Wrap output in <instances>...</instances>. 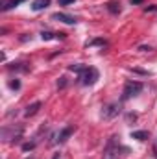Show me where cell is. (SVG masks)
Here are the masks:
<instances>
[{
	"label": "cell",
	"mask_w": 157,
	"mask_h": 159,
	"mask_svg": "<svg viewBox=\"0 0 157 159\" xmlns=\"http://www.w3.org/2000/svg\"><path fill=\"white\" fill-rule=\"evenodd\" d=\"M142 89H144V85L141 81H126L124 91H122V102L124 100H129V98H133L137 94H141Z\"/></svg>",
	"instance_id": "cell-1"
},
{
	"label": "cell",
	"mask_w": 157,
	"mask_h": 159,
	"mask_svg": "<svg viewBox=\"0 0 157 159\" xmlns=\"http://www.w3.org/2000/svg\"><path fill=\"white\" fill-rule=\"evenodd\" d=\"M98 80H100V72H98V69H94V67H87V69L79 74V81H81L83 85H94Z\"/></svg>",
	"instance_id": "cell-2"
},
{
	"label": "cell",
	"mask_w": 157,
	"mask_h": 159,
	"mask_svg": "<svg viewBox=\"0 0 157 159\" xmlns=\"http://www.w3.org/2000/svg\"><path fill=\"white\" fill-rule=\"evenodd\" d=\"M118 111H120V104H117V102H113V104H107V106H104L102 119H105V120L115 119V117L118 115Z\"/></svg>",
	"instance_id": "cell-3"
},
{
	"label": "cell",
	"mask_w": 157,
	"mask_h": 159,
	"mask_svg": "<svg viewBox=\"0 0 157 159\" xmlns=\"http://www.w3.org/2000/svg\"><path fill=\"white\" fill-rule=\"evenodd\" d=\"M72 133H74V128H72V126H67V128H63V129H61V131L56 135V139L52 141V144H57V143H65V141H67V139H69Z\"/></svg>",
	"instance_id": "cell-4"
},
{
	"label": "cell",
	"mask_w": 157,
	"mask_h": 159,
	"mask_svg": "<svg viewBox=\"0 0 157 159\" xmlns=\"http://www.w3.org/2000/svg\"><path fill=\"white\" fill-rule=\"evenodd\" d=\"M52 19H54V20H59V22H65V24H76V22H78V19H76V17L67 15V13H61V11L54 13V15H52Z\"/></svg>",
	"instance_id": "cell-5"
},
{
	"label": "cell",
	"mask_w": 157,
	"mask_h": 159,
	"mask_svg": "<svg viewBox=\"0 0 157 159\" xmlns=\"http://www.w3.org/2000/svg\"><path fill=\"white\" fill-rule=\"evenodd\" d=\"M7 69L13 70V72H30V63L19 61V63H11V65H7Z\"/></svg>",
	"instance_id": "cell-6"
},
{
	"label": "cell",
	"mask_w": 157,
	"mask_h": 159,
	"mask_svg": "<svg viewBox=\"0 0 157 159\" xmlns=\"http://www.w3.org/2000/svg\"><path fill=\"white\" fill-rule=\"evenodd\" d=\"M105 7H107V11H109L111 15H118V13L122 11V7H120V2H117V0H111V2H107V4H105Z\"/></svg>",
	"instance_id": "cell-7"
},
{
	"label": "cell",
	"mask_w": 157,
	"mask_h": 159,
	"mask_svg": "<svg viewBox=\"0 0 157 159\" xmlns=\"http://www.w3.org/2000/svg\"><path fill=\"white\" fill-rule=\"evenodd\" d=\"M41 106H43L41 102H34V104H30V106L26 107L24 115H26V117H34V115H35V113H37V111L41 109Z\"/></svg>",
	"instance_id": "cell-8"
},
{
	"label": "cell",
	"mask_w": 157,
	"mask_h": 159,
	"mask_svg": "<svg viewBox=\"0 0 157 159\" xmlns=\"http://www.w3.org/2000/svg\"><path fill=\"white\" fill-rule=\"evenodd\" d=\"M43 41H52V39H65V34H54V32H43L41 34Z\"/></svg>",
	"instance_id": "cell-9"
},
{
	"label": "cell",
	"mask_w": 157,
	"mask_h": 159,
	"mask_svg": "<svg viewBox=\"0 0 157 159\" xmlns=\"http://www.w3.org/2000/svg\"><path fill=\"white\" fill-rule=\"evenodd\" d=\"M50 6V0H35L34 4H32V9L34 11H41V9H44V7H48Z\"/></svg>",
	"instance_id": "cell-10"
},
{
	"label": "cell",
	"mask_w": 157,
	"mask_h": 159,
	"mask_svg": "<svg viewBox=\"0 0 157 159\" xmlns=\"http://www.w3.org/2000/svg\"><path fill=\"white\" fill-rule=\"evenodd\" d=\"M22 2H26V0H7V2H4L2 11H9V9L17 7V6H19V4H22Z\"/></svg>",
	"instance_id": "cell-11"
},
{
	"label": "cell",
	"mask_w": 157,
	"mask_h": 159,
	"mask_svg": "<svg viewBox=\"0 0 157 159\" xmlns=\"http://www.w3.org/2000/svg\"><path fill=\"white\" fill-rule=\"evenodd\" d=\"M131 139L146 141V139H148V131H144V129H141V131H131Z\"/></svg>",
	"instance_id": "cell-12"
},
{
	"label": "cell",
	"mask_w": 157,
	"mask_h": 159,
	"mask_svg": "<svg viewBox=\"0 0 157 159\" xmlns=\"http://www.w3.org/2000/svg\"><path fill=\"white\" fill-rule=\"evenodd\" d=\"M69 69H70L72 72H78V74H81V72H83L87 67H85V65H81V63H76V65H70Z\"/></svg>",
	"instance_id": "cell-13"
},
{
	"label": "cell",
	"mask_w": 157,
	"mask_h": 159,
	"mask_svg": "<svg viewBox=\"0 0 157 159\" xmlns=\"http://www.w3.org/2000/svg\"><path fill=\"white\" fill-rule=\"evenodd\" d=\"M94 44H98V46H105L107 41L105 39H94V41H91V43H87V46H94Z\"/></svg>",
	"instance_id": "cell-14"
},
{
	"label": "cell",
	"mask_w": 157,
	"mask_h": 159,
	"mask_svg": "<svg viewBox=\"0 0 157 159\" xmlns=\"http://www.w3.org/2000/svg\"><path fill=\"white\" fill-rule=\"evenodd\" d=\"M9 89L19 91V89H20V81H19V80H11V81H9Z\"/></svg>",
	"instance_id": "cell-15"
},
{
	"label": "cell",
	"mask_w": 157,
	"mask_h": 159,
	"mask_svg": "<svg viewBox=\"0 0 157 159\" xmlns=\"http://www.w3.org/2000/svg\"><path fill=\"white\" fill-rule=\"evenodd\" d=\"M35 144H37V141H34V143H26V144H22V150H24V152L34 150V148H35Z\"/></svg>",
	"instance_id": "cell-16"
},
{
	"label": "cell",
	"mask_w": 157,
	"mask_h": 159,
	"mask_svg": "<svg viewBox=\"0 0 157 159\" xmlns=\"http://www.w3.org/2000/svg\"><path fill=\"white\" fill-rule=\"evenodd\" d=\"M65 85H67V78H59V81H57V87H59V89H63Z\"/></svg>",
	"instance_id": "cell-17"
},
{
	"label": "cell",
	"mask_w": 157,
	"mask_h": 159,
	"mask_svg": "<svg viewBox=\"0 0 157 159\" xmlns=\"http://www.w3.org/2000/svg\"><path fill=\"white\" fill-rule=\"evenodd\" d=\"M59 2V6H69V4H74L76 0H57Z\"/></svg>",
	"instance_id": "cell-18"
},
{
	"label": "cell",
	"mask_w": 157,
	"mask_h": 159,
	"mask_svg": "<svg viewBox=\"0 0 157 159\" xmlns=\"http://www.w3.org/2000/svg\"><path fill=\"white\" fill-rule=\"evenodd\" d=\"M144 11L148 13V11H157V6H148V7H144Z\"/></svg>",
	"instance_id": "cell-19"
},
{
	"label": "cell",
	"mask_w": 157,
	"mask_h": 159,
	"mask_svg": "<svg viewBox=\"0 0 157 159\" xmlns=\"http://www.w3.org/2000/svg\"><path fill=\"white\" fill-rule=\"evenodd\" d=\"M129 2H131V4H133V6H139V4H142V2H144V0H129Z\"/></svg>",
	"instance_id": "cell-20"
},
{
	"label": "cell",
	"mask_w": 157,
	"mask_h": 159,
	"mask_svg": "<svg viewBox=\"0 0 157 159\" xmlns=\"http://www.w3.org/2000/svg\"><path fill=\"white\" fill-rule=\"evenodd\" d=\"M139 50H142V52H148V50H152V48H150V46H141Z\"/></svg>",
	"instance_id": "cell-21"
},
{
	"label": "cell",
	"mask_w": 157,
	"mask_h": 159,
	"mask_svg": "<svg viewBox=\"0 0 157 159\" xmlns=\"http://www.w3.org/2000/svg\"><path fill=\"white\" fill-rule=\"evenodd\" d=\"M52 159H61V154H54V157Z\"/></svg>",
	"instance_id": "cell-22"
}]
</instances>
